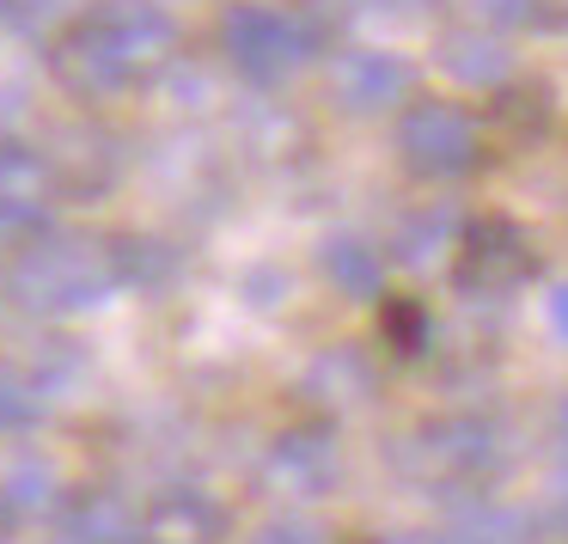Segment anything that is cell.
<instances>
[{
    "label": "cell",
    "instance_id": "6da1fadb",
    "mask_svg": "<svg viewBox=\"0 0 568 544\" xmlns=\"http://www.w3.org/2000/svg\"><path fill=\"white\" fill-rule=\"evenodd\" d=\"M123 288L116 275V251L104 239L87 233H50L43 226L38 239H26L7 270V294L19 300L38 319H74V312H92Z\"/></svg>",
    "mask_w": 568,
    "mask_h": 544
},
{
    "label": "cell",
    "instance_id": "7a4b0ae2",
    "mask_svg": "<svg viewBox=\"0 0 568 544\" xmlns=\"http://www.w3.org/2000/svg\"><path fill=\"white\" fill-rule=\"evenodd\" d=\"M318 50V31L282 7H233L221 19V56L251 87H287Z\"/></svg>",
    "mask_w": 568,
    "mask_h": 544
},
{
    "label": "cell",
    "instance_id": "3957f363",
    "mask_svg": "<svg viewBox=\"0 0 568 544\" xmlns=\"http://www.w3.org/2000/svg\"><path fill=\"white\" fill-rule=\"evenodd\" d=\"M507 459V441L489 416H440L404 441V471L428 483H483Z\"/></svg>",
    "mask_w": 568,
    "mask_h": 544
},
{
    "label": "cell",
    "instance_id": "277c9868",
    "mask_svg": "<svg viewBox=\"0 0 568 544\" xmlns=\"http://www.w3.org/2000/svg\"><path fill=\"white\" fill-rule=\"evenodd\" d=\"M477 153H483V135H477V117L470 111H458L446 99L404 104V117H397V160L416 178H434V184L465 178L477 165Z\"/></svg>",
    "mask_w": 568,
    "mask_h": 544
},
{
    "label": "cell",
    "instance_id": "5b68a950",
    "mask_svg": "<svg viewBox=\"0 0 568 544\" xmlns=\"http://www.w3.org/2000/svg\"><path fill=\"white\" fill-rule=\"evenodd\" d=\"M55 197H62V178H55V160L31 141H0V233L7 239H38L55 214Z\"/></svg>",
    "mask_w": 568,
    "mask_h": 544
},
{
    "label": "cell",
    "instance_id": "8992f818",
    "mask_svg": "<svg viewBox=\"0 0 568 544\" xmlns=\"http://www.w3.org/2000/svg\"><path fill=\"white\" fill-rule=\"evenodd\" d=\"M92 26L111 38V50L123 56V68L135 74V87L141 80H153V74H165V68L178 62V19L165 13L160 0H104V7H92Z\"/></svg>",
    "mask_w": 568,
    "mask_h": 544
},
{
    "label": "cell",
    "instance_id": "52a82bcc",
    "mask_svg": "<svg viewBox=\"0 0 568 544\" xmlns=\"http://www.w3.org/2000/svg\"><path fill=\"white\" fill-rule=\"evenodd\" d=\"M343 483V446L331 429H287L270 441L263 453V490L282 495V502H318Z\"/></svg>",
    "mask_w": 568,
    "mask_h": 544
},
{
    "label": "cell",
    "instance_id": "ba28073f",
    "mask_svg": "<svg viewBox=\"0 0 568 544\" xmlns=\"http://www.w3.org/2000/svg\"><path fill=\"white\" fill-rule=\"evenodd\" d=\"M50 74H55V87H62V92H74V99H87V104L123 99V92L135 87V74L123 68V56L111 50V38H104L92 19H74V26L55 38Z\"/></svg>",
    "mask_w": 568,
    "mask_h": 544
},
{
    "label": "cell",
    "instance_id": "9c48e42d",
    "mask_svg": "<svg viewBox=\"0 0 568 544\" xmlns=\"http://www.w3.org/2000/svg\"><path fill=\"white\" fill-rule=\"evenodd\" d=\"M531 275V245L514 221H477L458 233V288L465 294H514Z\"/></svg>",
    "mask_w": 568,
    "mask_h": 544
},
{
    "label": "cell",
    "instance_id": "30bf717a",
    "mask_svg": "<svg viewBox=\"0 0 568 544\" xmlns=\"http://www.w3.org/2000/svg\"><path fill=\"white\" fill-rule=\"evenodd\" d=\"M416 87V68L392 50H343L331 68V99L355 117H379V111H397Z\"/></svg>",
    "mask_w": 568,
    "mask_h": 544
},
{
    "label": "cell",
    "instance_id": "8fae6325",
    "mask_svg": "<svg viewBox=\"0 0 568 544\" xmlns=\"http://www.w3.org/2000/svg\"><path fill=\"white\" fill-rule=\"evenodd\" d=\"M221 538H226V507L209 490H190V483L153 495L135 532V544H221Z\"/></svg>",
    "mask_w": 568,
    "mask_h": 544
},
{
    "label": "cell",
    "instance_id": "7c38bea8",
    "mask_svg": "<svg viewBox=\"0 0 568 544\" xmlns=\"http://www.w3.org/2000/svg\"><path fill=\"white\" fill-rule=\"evenodd\" d=\"M373 385H379L373 361L361 355V349H348V343L318 349V355L306 361V373H300V392H306V404H312V410H331V416L361 410V404L373 397Z\"/></svg>",
    "mask_w": 568,
    "mask_h": 544
},
{
    "label": "cell",
    "instance_id": "4fadbf2b",
    "mask_svg": "<svg viewBox=\"0 0 568 544\" xmlns=\"http://www.w3.org/2000/svg\"><path fill=\"white\" fill-rule=\"evenodd\" d=\"M55 532H62V544H135L141 514L116 490H80L62 502Z\"/></svg>",
    "mask_w": 568,
    "mask_h": 544
},
{
    "label": "cell",
    "instance_id": "5bb4252c",
    "mask_svg": "<svg viewBox=\"0 0 568 544\" xmlns=\"http://www.w3.org/2000/svg\"><path fill=\"white\" fill-rule=\"evenodd\" d=\"M440 68L458 87H501L514 74V50H507V31L495 26H458L440 38Z\"/></svg>",
    "mask_w": 568,
    "mask_h": 544
},
{
    "label": "cell",
    "instance_id": "9a60e30c",
    "mask_svg": "<svg viewBox=\"0 0 568 544\" xmlns=\"http://www.w3.org/2000/svg\"><path fill=\"white\" fill-rule=\"evenodd\" d=\"M62 502H68V490H62V471H55L50 459L19 453V459L0 465V507L13 520H55Z\"/></svg>",
    "mask_w": 568,
    "mask_h": 544
},
{
    "label": "cell",
    "instance_id": "2e32d148",
    "mask_svg": "<svg viewBox=\"0 0 568 544\" xmlns=\"http://www.w3.org/2000/svg\"><path fill=\"white\" fill-rule=\"evenodd\" d=\"M318 270H324V282H331L336 294L373 300L385 288V251L373 245V239H361V233H331L324 251H318Z\"/></svg>",
    "mask_w": 568,
    "mask_h": 544
},
{
    "label": "cell",
    "instance_id": "e0dca14e",
    "mask_svg": "<svg viewBox=\"0 0 568 544\" xmlns=\"http://www.w3.org/2000/svg\"><path fill=\"white\" fill-rule=\"evenodd\" d=\"M446 538L453 544H531V520L514 502H495V495H465L446 514Z\"/></svg>",
    "mask_w": 568,
    "mask_h": 544
},
{
    "label": "cell",
    "instance_id": "ac0fdd59",
    "mask_svg": "<svg viewBox=\"0 0 568 544\" xmlns=\"http://www.w3.org/2000/svg\"><path fill=\"white\" fill-rule=\"evenodd\" d=\"M458 245V221L446 209H422V214H404L397 221V239H392V258L404 270H434L446 251Z\"/></svg>",
    "mask_w": 568,
    "mask_h": 544
},
{
    "label": "cell",
    "instance_id": "d6986e66",
    "mask_svg": "<svg viewBox=\"0 0 568 544\" xmlns=\"http://www.w3.org/2000/svg\"><path fill=\"white\" fill-rule=\"evenodd\" d=\"M116 251V275H123V288H141V294H160V288L178 282V251L165 245V239H111Z\"/></svg>",
    "mask_w": 568,
    "mask_h": 544
},
{
    "label": "cell",
    "instance_id": "ffe728a7",
    "mask_svg": "<svg viewBox=\"0 0 568 544\" xmlns=\"http://www.w3.org/2000/svg\"><path fill=\"white\" fill-rule=\"evenodd\" d=\"M43 410H50V392L38 385V373L7 367V361H0V434H26V429H38Z\"/></svg>",
    "mask_w": 568,
    "mask_h": 544
},
{
    "label": "cell",
    "instance_id": "44dd1931",
    "mask_svg": "<svg viewBox=\"0 0 568 544\" xmlns=\"http://www.w3.org/2000/svg\"><path fill=\"white\" fill-rule=\"evenodd\" d=\"M477 19L495 31H531L550 19V7L544 0H477Z\"/></svg>",
    "mask_w": 568,
    "mask_h": 544
},
{
    "label": "cell",
    "instance_id": "7402d4cb",
    "mask_svg": "<svg viewBox=\"0 0 568 544\" xmlns=\"http://www.w3.org/2000/svg\"><path fill=\"white\" fill-rule=\"evenodd\" d=\"M251 544H331V532H324L318 520H306V514H275V520H263V526L251 532Z\"/></svg>",
    "mask_w": 568,
    "mask_h": 544
},
{
    "label": "cell",
    "instance_id": "603a6c76",
    "mask_svg": "<svg viewBox=\"0 0 568 544\" xmlns=\"http://www.w3.org/2000/svg\"><path fill=\"white\" fill-rule=\"evenodd\" d=\"M62 7H68V0H0V19L19 26V31H43Z\"/></svg>",
    "mask_w": 568,
    "mask_h": 544
},
{
    "label": "cell",
    "instance_id": "cb8c5ba5",
    "mask_svg": "<svg viewBox=\"0 0 568 544\" xmlns=\"http://www.w3.org/2000/svg\"><path fill=\"white\" fill-rule=\"evenodd\" d=\"M379 13H392V19H428V13H440L446 0H373Z\"/></svg>",
    "mask_w": 568,
    "mask_h": 544
},
{
    "label": "cell",
    "instance_id": "d4e9b609",
    "mask_svg": "<svg viewBox=\"0 0 568 544\" xmlns=\"http://www.w3.org/2000/svg\"><path fill=\"white\" fill-rule=\"evenodd\" d=\"M544 319H550V331L568 343V282L550 288V300H544Z\"/></svg>",
    "mask_w": 568,
    "mask_h": 544
},
{
    "label": "cell",
    "instance_id": "484cf974",
    "mask_svg": "<svg viewBox=\"0 0 568 544\" xmlns=\"http://www.w3.org/2000/svg\"><path fill=\"white\" fill-rule=\"evenodd\" d=\"M550 526L568 532V465L556 471V490H550Z\"/></svg>",
    "mask_w": 568,
    "mask_h": 544
},
{
    "label": "cell",
    "instance_id": "4316f807",
    "mask_svg": "<svg viewBox=\"0 0 568 544\" xmlns=\"http://www.w3.org/2000/svg\"><path fill=\"white\" fill-rule=\"evenodd\" d=\"M550 441H556V465H568V397L556 404V416H550Z\"/></svg>",
    "mask_w": 568,
    "mask_h": 544
},
{
    "label": "cell",
    "instance_id": "83f0119b",
    "mask_svg": "<svg viewBox=\"0 0 568 544\" xmlns=\"http://www.w3.org/2000/svg\"><path fill=\"white\" fill-rule=\"evenodd\" d=\"M385 544H453V538H422V532H404V538H385Z\"/></svg>",
    "mask_w": 568,
    "mask_h": 544
},
{
    "label": "cell",
    "instance_id": "f1b7e54d",
    "mask_svg": "<svg viewBox=\"0 0 568 544\" xmlns=\"http://www.w3.org/2000/svg\"><path fill=\"white\" fill-rule=\"evenodd\" d=\"M13 538V514H7V507H0V544Z\"/></svg>",
    "mask_w": 568,
    "mask_h": 544
}]
</instances>
